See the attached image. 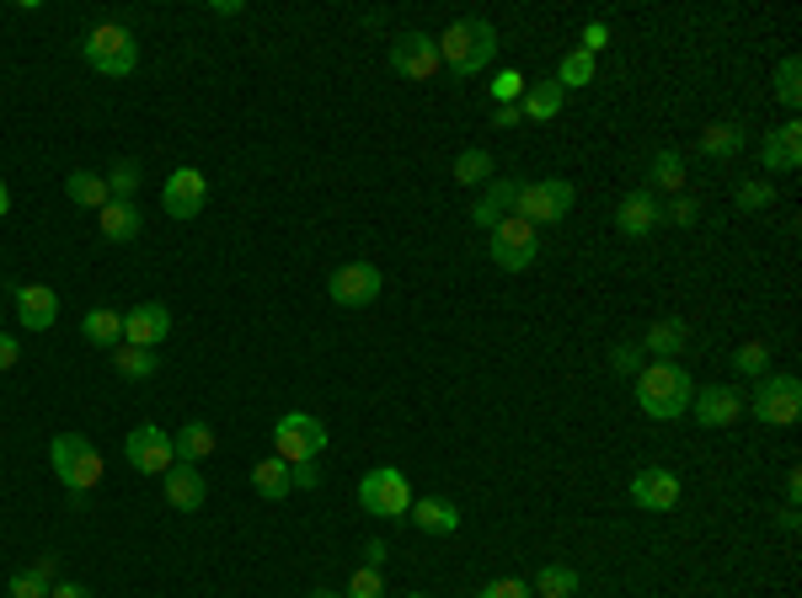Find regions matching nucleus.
Returning <instances> with one entry per match:
<instances>
[{"instance_id":"1","label":"nucleus","mask_w":802,"mask_h":598,"mask_svg":"<svg viewBox=\"0 0 802 598\" xmlns=\"http://www.w3.org/2000/svg\"><path fill=\"white\" fill-rule=\"evenodd\" d=\"M439 43V64L455 75V81H471V75H482L497 54V28L493 22H482V17H461V22H450V28L433 38Z\"/></svg>"},{"instance_id":"2","label":"nucleus","mask_w":802,"mask_h":598,"mask_svg":"<svg viewBox=\"0 0 802 598\" xmlns=\"http://www.w3.org/2000/svg\"><path fill=\"white\" fill-rule=\"evenodd\" d=\"M631 395H637V406H642L652 422H679L685 412H690L696 380H690L679 363L658 359V363H648V369H637V380H631Z\"/></svg>"},{"instance_id":"3","label":"nucleus","mask_w":802,"mask_h":598,"mask_svg":"<svg viewBox=\"0 0 802 598\" xmlns=\"http://www.w3.org/2000/svg\"><path fill=\"white\" fill-rule=\"evenodd\" d=\"M49 460H54V476L64 481L70 497L86 503V492L102 486V454H96V444H86L81 433H60V439L49 444Z\"/></svg>"},{"instance_id":"4","label":"nucleus","mask_w":802,"mask_h":598,"mask_svg":"<svg viewBox=\"0 0 802 598\" xmlns=\"http://www.w3.org/2000/svg\"><path fill=\"white\" fill-rule=\"evenodd\" d=\"M81 54H86V64H92L96 75H113V81L134 75V64H140L134 32L119 28V22H96V28L81 38Z\"/></svg>"},{"instance_id":"5","label":"nucleus","mask_w":802,"mask_h":598,"mask_svg":"<svg viewBox=\"0 0 802 598\" xmlns=\"http://www.w3.org/2000/svg\"><path fill=\"white\" fill-rule=\"evenodd\" d=\"M487 257H493L503 272H529L535 268V257H541V230L525 225L520 214H508L503 225L487 230Z\"/></svg>"},{"instance_id":"6","label":"nucleus","mask_w":802,"mask_h":598,"mask_svg":"<svg viewBox=\"0 0 802 598\" xmlns=\"http://www.w3.org/2000/svg\"><path fill=\"white\" fill-rule=\"evenodd\" d=\"M359 508L370 513V518L397 524V518H407V508H412V486H407V476H401L397 465L364 471V481H359Z\"/></svg>"},{"instance_id":"7","label":"nucleus","mask_w":802,"mask_h":598,"mask_svg":"<svg viewBox=\"0 0 802 598\" xmlns=\"http://www.w3.org/2000/svg\"><path fill=\"white\" fill-rule=\"evenodd\" d=\"M749 412H754V422H765V427H792V422L802 417V380L798 374H765V380L754 385Z\"/></svg>"},{"instance_id":"8","label":"nucleus","mask_w":802,"mask_h":598,"mask_svg":"<svg viewBox=\"0 0 802 598\" xmlns=\"http://www.w3.org/2000/svg\"><path fill=\"white\" fill-rule=\"evenodd\" d=\"M321 448H327L321 417H310V412H284V417L274 422V454L284 465H310Z\"/></svg>"},{"instance_id":"9","label":"nucleus","mask_w":802,"mask_h":598,"mask_svg":"<svg viewBox=\"0 0 802 598\" xmlns=\"http://www.w3.org/2000/svg\"><path fill=\"white\" fill-rule=\"evenodd\" d=\"M573 182H562V177H546V182H525L520 187V198H514V214L525 219V225H562L567 219V209H573Z\"/></svg>"},{"instance_id":"10","label":"nucleus","mask_w":802,"mask_h":598,"mask_svg":"<svg viewBox=\"0 0 802 598\" xmlns=\"http://www.w3.org/2000/svg\"><path fill=\"white\" fill-rule=\"evenodd\" d=\"M124 454H128V465H134L140 476H166V471L177 465V454H172V433H166V427H155V422L128 427Z\"/></svg>"},{"instance_id":"11","label":"nucleus","mask_w":802,"mask_h":598,"mask_svg":"<svg viewBox=\"0 0 802 598\" xmlns=\"http://www.w3.org/2000/svg\"><path fill=\"white\" fill-rule=\"evenodd\" d=\"M380 289H385V278H380L374 262H342V268L327 278V295L338 299L342 310H364V305H374Z\"/></svg>"},{"instance_id":"12","label":"nucleus","mask_w":802,"mask_h":598,"mask_svg":"<svg viewBox=\"0 0 802 598\" xmlns=\"http://www.w3.org/2000/svg\"><path fill=\"white\" fill-rule=\"evenodd\" d=\"M391 70L407 75V81H433L444 64H439V43H433L429 32H401L397 43H391Z\"/></svg>"},{"instance_id":"13","label":"nucleus","mask_w":802,"mask_h":598,"mask_svg":"<svg viewBox=\"0 0 802 598\" xmlns=\"http://www.w3.org/2000/svg\"><path fill=\"white\" fill-rule=\"evenodd\" d=\"M204 198H209V177L198 172V166H177L166 187H161V204L172 219H198L204 214Z\"/></svg>"},{"instance_id":"14","label":"nucleus","mask_w":802,"mask_h":598,"mask_svg":"<svg viewBox=\"0 0 802 598\" xmlns=\"http://www.w3.org/2000/svg\"><path fill=\"white\" fill-rule=\"evenodd\" d=\"M631 503L642 513H669L679 503V476L664 471V465H642V471L631 476Z\"/></svg>"},{"instance_id":"15","label":"nucleus","mask_w":802,"mask_h":598,"mask_svg":"<svg viewBox=\"0 0 802 598\" xmlns=\"http://www.w3.org/2000/svg\"><path fill=\"white\" fill-rule=\"evenodd\" d=\"M172 337V310L161 305V299H145V305H134L124 316V342L128 348H151L155 353V342H166Z\"/></svg>"},{"instance_id":"16","label":"nucleus","mask_w":802,"mask_h":598,"mask_svg":"<svg viewBox=\"0 0 802 598\" xmlns=\"http://www.w3.org/2000/svg\"><path fill=\"white\" fill-rule=\"evenodd\" d=\"M690 412L701 427H733L743 417V395L733 385H701L690 395Z\"/></svg>"},{"instance_id":"17","label":"nucleus","mask_w":802,"mask_h":598,"mask_svg":"<svg viewBox=\"0 0 802 598\" xmlns=\"http://www.w3.org/2000/svg\"><path fill=\"white\" fill-rule=\"evenodd\" d=\"M11 299H17V321L28 331H49L60 321V295L49 283H22V289H11Z\"/></svg>"},{"instance_id":"18","label":"nucleus","mask_w":802,"mask_h":598,"mask_svg":"<svg viewBox=\"0 0 802 598\" xmlns=\"http://www.w3.org/2000/svg\"><path fill=\"white\" fill-rule=\"evenodd\" d=\"M161 492H166V508L172 513H198L204 508V497H209L198 465H172V471L161 476Z\"/></svg>"},{"instance_id":"19","label":"nucleus","mask_w":802,"mask_h":598,"mask_svg":"<svg viewBox=\"0 0 802 598\" xmlns=\"http://www.w3.org/2000/svg\"><path fill=\"white\" fill-rule=\"evenodd\" d=\"M664 219H658V198H652L648 187H637V193H626L616 204V230L620 236H631V240H642V236H652Z\"/></svg>"},{"instance_id":"20","label":"nucleus","mask_w":802,"mask_h":598,"mask_svg":"<svg viewBox=\"0 0 802 598\" xmlns=\"http://www.w3.org/2000/svg\"><path fill=\"white\" fill-rule=\"evenodd\" d=\"M760 161H765V172H798L802 166V123H781L765 134V145H760Z\"/></svg>"},{"instance_id":"21","label":"nucleus","mask_w":802,"mask_h":598,"mask_svg":"<svg viewBox=\"0 0 802 598\" xmlns=\"http://www.w3.org/2000/svg\"><path fill=\"white\" fill-rule=\"evenodd\" d=\"M520 187H525V177H497V182H487V198L471 209V225H482V230L503 225V219L514 214V198H520Z\"/></svg>"},{"instance_id":"22","label":"nucleus","mask_w":802,"mask_h":598,"mask_svg":"<svg viewBox=\"0 0 802 598\" xmlns=\"http://www.w3.org/2000/svg\"><path fill=\"white\" fill-rule=\"evenodd\" d=\"M407 518H412L423 535H455V529H461V508H455L450 497H412Z\"/></svg>"},{"instance_id":"23","label":"nucleus","mask_w":802,"mask_h":598,"mask_svg":"<svg viewBox=\"0 0 802 598\" xmlns=\"http://www.w3.org/2000/svg\"><path fill=\"white\" fill-rule=\"evenodd\" d=\"M690 342V327L679 321V316H664V321H652L648 331H642V353H652V359H669L675 363V353Z\"/></svg>"},{"instance_id":"24","label":"nucleus","mask_w":802,"mask_h":598,"mask_svg":"<svg viewBox=\"0 0 802 598\" xmlns=\"http://www.w3.org/2000/svg\"><path fill=\"white\" fill-rule=\"evenodd\" d=\"M172 454H177V465L209 460V454H215V427H209V422H183V427L172 433Z\"/></svg>"},{"instance_id":"25","label":"nucleus","mask_w":802,"mask_h":598,"mask_svg":"<svg viewBox=\"0 0 802 598\" xmlns=\"http://www.w3.org/2000/svg\"><path fill=\"white\" fill-rule=\"evenodd\" d=\"M251 486H257V497L278 503V497H289V492H295V465H284L278 454H268V460H257V465H251Z\"/></svg>"},{"instance_id":"26","label":"nucleus","mask_w":802,"mask_h":598,"mask_svg":"<svg viewBox=\"0 0 802 598\" xmlns=\"http://www.w3.org/2000/svg\"><path fill=\"white\" fill-rule=\"evenodd\" d=\"M642 187H648V193H685V155H679V150H658L648 161Z\"/></svg>"},{"instance_id":"27","label":"nucleus","mask_w":802,"mask_h":598,"mask_svg":"<svg viewBox=\"0 0 802 598\" xmlns=\"http://www.w3.org/2000/svg\"><path fill=\"white\" fill-rule=\"evenodd\" d=\"M562 102H567V91L556 86V81H535V86H525V96H520V113H525L529 123H552L556 113H562Z\"/></svg>"},{"instance_id":"28","label":"nucleus","mask_w":802,"mask_h":598,"mask_svg":"<svg viewBox=\"0 0 802 598\" xmlns=\"http://www.w3.org/2000/svg\"><path fill=\"white\" fill-rule=\"evenodd\" d=\"M81 337L92 342V348H119L124 342V316L119 310H107V305H96V310H86V321H81Z\"/></svg>"},{"instance_id":"29","label":"nucleus","mask_w":802,"mask_h":598,"mask_svg":"<svg viewBox=\"0 0 802 598\" xmlns=\"http://www.w3.org/2000/svg\"><path fill=\"white\" fill-rule=\"evenodd\" d=\"M535 598H578V588H584V577L573 567H562V561H552V567H541L535 571Z\"/></svg>"},{"instance_id":"30","label":"nucleus","mask_w":802,"mask_h":598,"mask_svg":"<svg viewBox=\"0 0 802 598\" xmlns=\"http://www.w3.org/2000/svg\"><path fill=\"white\" fill-rule=\"evenodd\" d=\"M96 225H102V236H107V240H119V246H124V240L140 236V225H145V219H140V209H134V204H119V198H113L107 209L96 214Z\"/></svg>"},{"instance_id":"31","label":"nucleus","mask_w":802,"mask_h":598,"mask_svg":"<svg viewBox=\"0 0 802 598\" xmlns=\"http://www.w3.org/2000/svg\"><path fill=\"white\" fill-rule=\"evenodd\" d=\"M739 150H743V123H711V128H701V155L733 161Z\"/></svg>"},{"instance_id":"32","label":"nucleus","mask_w":802,"mask_h":598,"mask_svg":"<svg viewBox=\"0 0 802 598\" xmlns=\"http://www.w3.org/2000/svg\"><path fill=\"white\" fill-rule=\"evenodd\" d=\"M64 193H70V204H81V209H92V214H102L113 204V198H107V182L92 177V172H70Z\"/></svg>"},{"instance_id":"33","label":"nucleus","mask_w":802,"mask_h":598,"mask_svg":"<svg viewBox=\"0 0 802 598\" xmlns=\"http://www.w3.org/2000/svg\"><path fill=\"white\" fill-rule=\"evenodd\" d=\"M455 182L461 187H482V182H493V155L476 145V150H461L455 155Z\"/></svg>"},{"instance_id":"34","label":"nucleus","mask_w":802,"mask_h":598,"mask_svg":"<svg viewBox=\"0 0 802 598\" xmlns=\"http://www.w3.org/2000/svg\"><path fill=\"white\" fill-rule=\"evenodd\" d=\"M107 198H119V204H134V193H140V182H145V172H140V161H113V172H107Z\"/></svg>"},{"instance_id":"35","label":"nucleus","mask_w":802,"mask_h":598,"mask_svg":"<svg viewBox=\"0 0 802 598\" xmlns=\"http://www.w3.org/2000/svg\"><path fill=\"white\" fill-rule=\"evenodd\" d=\"M113 363H119V374H124V380H151L155 369H161L151 348H128V342H119V348H113Z\"/></svg>"},{"instance_id":"36","label":"nucleus","mask_w":802,"mask_h":598,"mask_svg":"<svg viewBox=\"0 0 802 598\" xmlns=\"http://www.w3.org/2000/svg\"><path fill=\"white\" fill-rule=\"evenodd\" d=\"M552 81H556L562 91H567V86H588V81H594V54H584V49L562 54V64H556Z\"/></svg>"},{"instance_id":"37","label":"nucleus","mask_w":802,"mask_h":598,"mask_svg":"<svg viewBox=\"0 0 802 598\" xmlns=\"http://www.w3.org/2000/svg\"><path fill=\"white\" fill-rule=\"evenodd\" d=\"M775 96H781V107H798L802 102V60L798 54H786V60L775 64Z\"/></svg>"},{"instance_id":"38","label":"nucleus","mask_w":802,"mask_h":598,"mask_svg":"<svg viewBox=\"0 0 802 598\" xmlns=\"http://www.w3.org/2000/svg\"><path fill=\"white\" fill-rule=\"evenodd\" d=\"M733 369H739L743 380H765L771 374V342H743L739 353H733Z\"/></svg>"},{"instance_id":"39","label":"nucleus","mask_w":802,"mask_h":598,"mask_svg":"<svg viewBox=\"0 0 802 598\" xmlns=\"http://www.w3.org/2000/svg\"><path fill=\"white\" fill-rule=\"evenodd\" d=\"M471 598H535V588H529L525 577H493V582H482Z\"/></svg>"},{"instance_id":"40","label":"nucleus","mask_w":802,"mask_h":598,"mask_svg":"<svg viewBox=\"0 0 802 598\" xmlns=\"http://www.w3.org/2000/svg\"><path fill=\"white\" fill-rule=\"evenodd\" d=\"M525 86H529V81L520 75V70H503V75L493 81V102H497V107H520Z\"/></svg>"},{"instance_id":"41","label":"nucleus","mask_w":802,"mask_h":598,"mask_svg":"<svg viewBox=\"0 0 802 598\" xmlns=\"http://www.w3.org/2000/svg\"><path fill=\"white\" fill-rule=\"evenodd\" d=\"M342 598H385V577L374 567H359L353 577H348V594Z\"/></svg>"},{"instance_id":"42","label":"nucleus","mask_w":802,"mask_h":598,"mask_svg":"<svg viewBox=\"0 0 802 598\" xmlns=\"http://www.w3.org/2000/svg\"><path fill=\"white\" fill-rule=\"evenodd\" d=\"M658 219H669V225H679V230H690V225L701 219V204H696V198H685V193H675V204H664V209H658Z\"/></svg>"},{"instance_id":"43","label":"nucleus","mask_w":802,"mask_h":598,"mask_svg":"<svg viewBox=\"0 0 802 598\" xmlns=\"http://www.w3.org/2000/svg\"><path fill=\"white\" fill-rule=\"evenodd\" d=\"M771 182H743L739 187V209L743 214H760V209H771Z\"/></svg>"},{"instance_id":"44","label":"nucleus","mask_w":802,"mask_h":598,"mask_svg":"<svg viewBox=\"0 0 802 598\" xmlns=\"http://www.w3.org/2000/svg\"><path fill=\"white\" fill-rule=\"evenodd\" d=\"M6 594H11V598H49V582L28 567V571H17V577H11V588H6Z\"/></svg>"},{"instance_id":"45","label":"nucleus","mask_w":802,"mask_h":598,"mask_svg":"<svg viewBox=\"0 0 802 598\" xmlns=\"http://www.w3.org/2000/svg\"><path fill=\"white\" fill-rule=\"evenodd\" d=\"M605 43H610V28H605V22H588L584 38H578V49H584V54H599Z\"/></svg>"},{"instance_id":"46","label":"nucleus","mask_w":802,"mask_h":598,"mask_svg":"<svg viewBox=\"0 0 802 598\" xmlns=\"http://www.w3.org/2000/svg\"><path fill=\"white\" fill-rule=\"evenodd\" d=\"M17 359H22V342L0 331V369H11V363H17Z\"/></svg>"},{"instance_id":"47","label":"nucleus","mask_w":802,"mask_h":598,"mask_svg":"<svg viewBox=\"0 0 802 598\" xmlns=\"http://www.w3.org/2000/svg\"><path fill=\"white\" fill-rule=\"evenodd\" d=\"M32 571H38V577L54 588V577H60V556H38V561H32Z\"/></svg>"},{"instance_id":"48","label":"nucleus","mask_w":802,"mask_h":598,"mask_svg":"<svg viewBox=\"0 0 802 598\" xmlns=\"http://www.w3.org/2000/svg\"><path fill=\"white\" fill-rule=\"evenodd\" d=\"M385 556H391V550H385V539H370V545H364V567H385Z\"/></svg>"},{"instance_id":"49","label":"nucleus","mask_w":802,"mask_h":598,"mask_svg":"<svg viewBox=\"0 0 802 598\" xmlns=\"http://www.w3.org/2000/svg\"><path fill=\"white\" fill-rule=\"evenodd\" d=\"M610 363H616L620 374H637V348H616V353H610Z\"/></svg>"},{"instance_id":"50","label":"nucleus","mask_w":802,"mask_h":598,"mask_svg":"<svg viewBox=\"0 0 802 598\" xmlns=\"http://www.w3.org/2000/svg\"><path fill=\"white\" fill-rule=\"evenodd\" d=\"M49 598H92V594H86L81 582H54V588H49Z\"/></svg>"},{"instance_id":"51","label":"nucleus","mask_w":802,"mask_h":598,"mask_svg":"<svg viewBox=\"0 0 802 598\" xmlns=\"http://www.w3.org/2000/svg\"><path fill=\"white\" fill-rule=\"evenodd\" d=\"M520 123H525L520 107H497V128H520Z\"/></svg>"},{"instance_id":"52","label":"nucleus","mask_w":802,"mask_h":598,"mask_svg":"<svg viewBox=\"0 0 802 598\" xmlns=\"http://www.w3.org/2000/svg\"><path fill=\"white\" fill-rule=\"evenodd\" d=\"M295 481H300V486H316V481H321V471H316V460H310V465H295Z\"/></svg>"},{"instance_id":"53","label":"nucleus","mask_w":802,"mask_h":598,"mask_svg":"<svg viewBox=\"0 0 802 598\" xmlns=\"http://www.w3.org/2000/svg\"><path fill=\"white\" fill-rule=\"evenodd\" d=\"M798 497H802V476L792 471V476H786V508H798Z\"/></svg>"},{"instance_id":"54","label":"nucleus","mask_w":802,"mask_h":598,"mask_svg":"<svg viewBox=\"0 0 802 598\" xmlns=\"http://www.w3.org/2000/svg\"><path fill=\"white\" fill-rule=\"evenodd\" d=\"M215 17H241V0H215Z\"/></svg>"},{"instance_id":"55","label":"nucleus","mask_w":802,"mask_h":598,"mask_svg":"<svg viewBox=\"0 0 802 598\" xmlns=\"http://www.w3.org/2000/svg\"><path fill=\"white\" fill-rule=\"evenodd\" d=\"M0 214H11V187L0 182Z\"/></svg>"},{"instance_id":"56","label":"nucleus","mask_w":802,"mask_h":598,"mask_svg":"<svg viewBox=\"0 0 802 598\" xmlns=\"http://www.w3.org/2000/svg\"><path fill=\"white\" fill-rule=\"evenodd\" d=\"M306 598H342V594H332V588H316V594H306Z\"/></svg>"},{"instance_id":"57","label":"nucleus","mask_w":802,"mask_h":598,"mask_svg":"<svg viewBox=\"0 0 802 598\" xmlns=\"http://www.w3.org/2000/svg\"><path fill=\"white\" fill-rule=\"evenodd\" d=\"M407 598H433V594H407Z\"/></svg>"}]
</instances>
